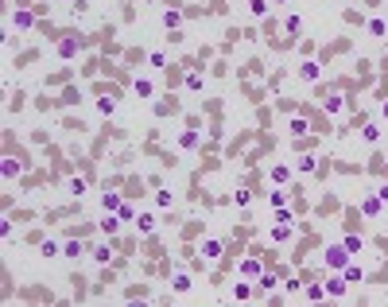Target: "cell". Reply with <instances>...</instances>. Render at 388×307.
Returning <instances> with one entry per match:
<instances>
[{
    "instance_id": "obj_1",
    "label": "cell",
    "mask_w": 388,
    "mask_h": 307,
    "mask_svg": "<svg viewBox=\"0 0 388 307\" xmlns=\"http://www.w3.org/2000/svg\"><path fill=\"white\" fill-rule=\"evenodd\" d=\"M349 257H354V253L345 249V241H342V245H330V249H326V264H330V268H345V264H349Z\"/></svg>"
},
{
    "instance_id": "obj_2",
    "label": "cell",
    "mask_w": 388,
    "mask_h": 307,
    "mask_svg": "<svg viewBox=\"0 0 388 307\" xmlns=\"http://www.w3.org/2000/svg\"><path fill=\"white\" fill-rule=\"evenodd\" d=\"M345 276H330V280H326V296H334V299H342L345 296Z\"/></svg>"
},
{
    "instance_id": "obj_3",
    "label": "cell",
    "mask_w": 388,
    "mask_h": 307,
    "mask_svg": "<svg viewBox=\"0 0 388 307\" xmlns=\"http://www.w3.org/2000/svg\"><path fill=\"white\" fill-rule=\"evenodd\" d=\"M35 23V16L27 8H20V12H12V27H20V32H27V27H31Z\"/></svg>"
},
{
    "instance_id": "obj_4",
    "label": "cell",
    "mask_w": 388,
    "mask_h": 307,
    "mask_svg": "<svg viewBox=\"0 0 388 307\" xmlns=\"http://www.w3.org/2000/svg\"><path fill=\"white\" fill-rule=\"evenodd\" d=\"M202 257H206V261H218V257H222V241H218V237H206V241H202Z\"/></svg>"
},
{
    "instance_id": "obj_5",
    "label": "cell",
    "mask_w": 388,
    "mask_h": 307,
    "mask_svg": "<svg viewBox=\"0 0 388 307\" xmlns=\"http://www.w3.org/2000/svg\"><path fill=\"white\" fill-rule=\"evenodd\" d=\"M121 206H124V202H121V195H117V191H105V195H101V210H109V214H117Z\"/></svg>"
},
{
    "instance_id": "obj_6",
    "label": "cell",
    "mask_w": 388,
    "mask_h": 307,
    "mask_svg": "<svg viewBox=\"0 0 388 307\" xmlns=\"http://www.w3.org/2000/svg\"><path fill=\"white\" fill-rule=\"evenodd\" d=\"M342 276H345V284H361V280H365V272H361V268H357L354 261H349V264L342 268Z\"/></svg>"
},
{
    "instance_id": "obj_7",
    "label": "cell",
    "mask_w": 388,
    "mask_h": 307,
    "mask_svg": "<svg viewBox=\"0 0 388 307\" xmlns=\"http://www.w3.org/2000/svg\"><path fill=\"white\" fill-rule=\"evenodd\" d=\"M159 20H163V27H167V32H179V23H183V16H179L175 8H167L163 16H159Z\"/></svg>"
},
{
    "instance_id": "obj_8",
    "label": "cell",
    "mask_w": 388,
    "mask_h": 307,
    "mask_svg": "<svg viewBox=\"0 0 388 307\" xmlns=\"http://www.w3.org/2000/svg\"><path fill=\"white\" fill-rule=\"evenodd\" d=\"M260 272H264V268H260L256 257H244V261H241V276H260Z\"/></svg>"
},
{
    "instance_id": "obj_9",
    "label": "cell",
    "mask_w": 388,
    "mask_h": 307,
    "mask_svg": "<svg viewBox=\"0 0 388 307\" xmlns=\"http://www.w3.org/2000/svg\"><path fill=\"white\" fill-rule=\"evenodd\" d=\"M361 214H365V218H377V214H380V195L365 198V202H361Z\"/></svg>"
},
{
    "instance_id": "obj_10",
    "label": "cell",
    "mask_w": 388,
    "mask_h": 307,
    "mask_svg": "<svg viewBox=\"0 0 388 307\" xmlns=\"http://www.w3.org/2000/svg\"><path fill=\"white\" fill-rule=\"evenodd\" d=\"M322 105H326V113H330V117H334V113H342V105H345V101H342V98H338V94H334V89H330Z\"/></svg>"
},
{
    "instance_id": "obj_11",
    "label": "cell",
    "mask_w": 388,
    "mask_h": 307,
    "mask_svg": "<svg viewBox=\"0 0 388 307\" xmlns=\"http://www.w3.org/2000/svg\"><path fill=\"white\" fill-rule=\"evenodd\" d=\"M299 78H303V82H319V63H303L299 66Z\"/></svg>"
},
{
    "instance_id": "obj_12",
    "label": "cell",
    "mask_w": 388,
    "mask_h": 307,
    "mask_svg": "<svg viewBox=\"0 0 388 307\" xmlns=\"http://www.w3.org/2000/svg\"><path fill=\"white\" fill-rule=\"evenodd\" d=\"M78 47H82L78 39H62V43H58V55H62V58H74V55H78Z\"/></svg>"
},
{
    "instance_id": "obj_13",
    "label": "cell",
    "mask_w": 388,
    "mask_h": 307,
    "mask_svg": "<svg viewBox=\"0 0 388 307\" xmlns=\"http://www.w3.org/2000/svg\"><path fill=\"white\" fill-rule=\"evenodd\" d=\"M117 226H121V214H109V210H105V218H101V230H105V233H117Z\"/></svg>"
},
{
    "instance_id": "obj_14",
    "label": "cell",
    "mask_w": 388,
    "mask_h": 307,
    "mask_svg": "<svg viewBox=\"0 0 388 307\" xmlns=\"http://www.w3.org/2000/svg\"><path fill=\"white\" fill-rule=\"evenodd\" d=\"M361 140H365V144H377L380 140V125H365V129H361Z\"/></svg>"
},
{
    "instance_id": "obj_15",
    "label": "cell",
    "mask_w": 388,
    "mask_h": 307,
    "mask_svg": "<svg viewBox=\"0 0 388 307\" xmlns=\"http://www.w3.org/2000/svg\"><path fill=\"white\" fill-rule=\"evenodd\" d=\"M288 237H291V222H279L272 230V241H288Z\"/></svg>"
},
{
    "instance_id": "obj_16",
    "label": "cell",
    "mask_w": 388,
    "mask_h": 307,
    "mask_svg": "<svg viewBox=\"0 0 388 307\" xmlns=\"http://www.w3.org/2000/svg\"><path fill=\"white\" fill-rule=\"evenodd\" d=\"M89 253H93V261H97V264H109V257H113V253H109V245H93Z\"/></svg>"
},
{
    "instance_id": "obj_17",
    "label": "cell",
    "mask_w": 388,
    "mask_h": 307,
    "mask_svg": "<svg viewBox=\"0 0 388 307\" xmlns=\"http://www.w3.org/2000/svg\"><path fill=\"white\" fill-rule=\"evenodd\" d=\"M0 171H4V179H16V175H20V164H16V160H4Z\"/></svg>"
},
{
    "instance_id": "obj_18",
    "label": "cell",
    "mask_w": 388,
    "mask_h": 307,
    "mask_svg": "<svg viewBox=\"0 0 388 307\" xmlns=\"http://www.w3.org/2000/svg\"><path fill=\"white\" fill-rule=\"evenodd\" d=\"M284 32L299 35V32H303V20H299V16H288V20H284Z\"/></svg>"
},
{
    "instance_id": "obj_19",
    "label": "cell",
    "mask_w": 388,
    "mask_h": 307,
    "mask_svg": "<svg viewBox=\"0 0 388 307\" xmlns=\"http://www.w3.org/2000/svg\"><path fill=\"white\" fill-rule=\"evenodd\" d=\"M194 144H198V132H194V129L179 136V148H194Z\"/></svg>"
},
{
    "instance_id": "obj_20",
    "label": "cell",
    "mask_w": 388,
    "mask_h": 307,
    "mask_svg": "<svg viewBox=\"0 0 388 307\" xmlns=\"http://www.w3.org/2000/svg\"><path fill=\"white\" fill-rule=\"evenodd\" d=\"M152 82H148V78H136V94H140V98H152Z\"/></svg>"
},
{
    "instance_id": "obj_21",
    "label": "cell",
    "mask_w": 388,
    "mask_h": 307,
    "mask_svg": "<svg viewBox=\"0 0 388 307\" xmlns=\"http://www.w3.org/2000/svg\"><path fill=\"white\" fill-rule=\"evenodd\" d=\"M314 167H319V160H314V156H303V160H299V171H303V175H310Z\"/></svg>"
},
{
    "instance_id": "obj_22",
    "label": "cell",
    "mask_w": 388,
    "mask_h": 307,
    "mask_svg": "<svg viewBox=\"0 0 388 307\" xmlns=\"http://www.w3.org/2000/svg\"><path fill=\"white\" fill-rule=\"evenodd\" d=\"M97 109L105 113V117H109V113L117 109V98H113V94H109V98H101V101H97Z\"/></svg>"
},
{
    "instance_id": "obj_23",
    "label": "cell",
    "mask_w": 388,
    "mask_h": 307,
    "mask_svg": "<svg viewBox=\"0 0 388 307\" xmlns=\"http://www.w3.org/2000/svg\"><path fill=\"white\" fill-rule=\"evenodd\" d=\"M307 129H310V125L303 121V117H295V121H291V136H307Z\"/></svg>"
},
{
    "instance_id": "obj_24",
    "label": "cell",
    "mask_w": 388,
    "mask_h": 307,
    "mask_svg": "<svg viewBox=\"0 0 388 307\" xmlns=\"http://www.w3.org/2000/svg\"><path fill=\"white\" fill-rule=\"evenodd\" d=\"M171 288H175V292H190V276H183V272H179L175 280H171Z\"/></svg>"
},
{
    "instance_id": "obj_25",
    "label": "cell",
    "mask_w": 388,
    "mask_h": 307,
    "mask_svg": "<svg viewBox=\"0 0 388 307\" xmlns=\"http://www.w3.org/2000/svg\"><path fill=\"white\" fill-rule=\"evenodd\" d=\"M136 226H140V233H152V230H155V218H152V214H140V222H136Z\"/></svg>"
},
{
    "instance_id": "obj_26",
    "label": "cell",
    "mask_w": 388,
    "mask_h": 307,
    "mask_svg": "<svg viewBox=\"0 0 388 307\" xmlns=\"http://www.w3.org/2000/svg\"><path fill=\"white\" fill-rule=\"evenodd\" d=\"M288 179H291L288 167H272V183H288Z\"/></svg>"
},
{
    "instance_id": "obj_27",
    "label": "cell",
    "mask_w": 388,
    "mask_h": 307,
    "mask_svg": "<svg viewBox=\"0 0 388 307\" xmlns=\"http://www.w3.org/2000/svg\"><path fill=\"white\" fill-rule=\"evenodd\" d=\"M256 284H260V288H276V276H272V272H260V276H256Z\"/></svg>"
},
{
    "instance_id": "obj_28",
    "label": "cell",
    "mask_w": 388,
    "mask_h": 307,
    "mask_svg": "<svg viewBox=\"0 0 388 307\" xmlns=\"http://www.w3.org/2000/svg\"><path fill=\"white\" fill-rule=\"evenodd\" d=\"M384 32H388L384 20H373V23H369V35H384Z\"/></svg>"
},
{
    "instance_id": "obj_29",
    "label": "cell",
    "mask_w": 388,
    "mask_h": 307,
    "mask_svg": "<svg viewBox=\"0 0 388 307\" xmlns=\"http://www.w3.org/2000/svg\"><path fill=\"white\" fill-rule=\"evenodd\" d=\"M322 296H326V288H322V284H310L307 288V299H322Z\"/></svg>"
},
{
    "instance_id": "obj_30",
    "label": "cell",
    "mask_w": 388,
    "mask_h": 307,
    "mask_svg": "<svg viewBox=\"0 0 388 307\" xmlns=\"http://www.w3.org/2000/svg\"><path fill=\"white\" fill-rule=\"evenodd\" d=\"M272 206H288V191H272Z\"/></svg>"
},
{
    "instance_id": "obj_31",
    "label": "cell",
    "mask_w": 388,
    "mask_h": 307,
    "mask_svg": "<svg viewBox=\"0 0 388 307\" xmlns=\"http://www.w3.org/2000/svg\"><path fill=\"white\" fill-rule=\"evenodd\" d=\"M62 253H66V257H74V261H78V257H82V245H78V241H66V249H62Z\"/></svg>"
},
{
    "instance_id": "obj_32",
    "label": "cell",
    "mask_w": 388,
    "mask_h": 307,
    "mask_svg": "<svg viewBox=\"0 0 388 307\" xmlns=\"http://www.w3.org/2000/svg\"><path fill=\"white\" fill-rule=\"evenodd\" d=\"M249 198H253L249 191H233V202H237V206H249Z\"/></svg>"
},
{
    "instance_id": "obj_33",
    "label": "cell",
    "mask_w": 388,
    "mask_h": 307,
    "mask_svg": "<svg viewBox=\"0 0 388 307\" xmlns=\"http://www.w3.org/2000/svg\"><path fill=\"white\" fill-rule=\"evenodd\" d=\"M155 206H163V210L171 206V191H159V195H155Z\"/></svg>"
},
{
    "instance_id": "obj_34",
    "label": "cell",
    "mask_w": 388,
    "mask_h": 307,
    "mask_svg": "<svg viewBox=\"0 0 388 307\" xmlns=\"http://www.w3.org/2000/svg\"><path fill=\"white\" fill-rule=\"evenodd\" d=\"M345 249H349V253H361V237H354V233H349V237H345Z\"/></svg>"
},
{
    "instance_id": "obj_35",
    "label": "cell",
    "mask_w": 388,
    "mask_h": 307,
    "mask_svg": "<svg viewBox=\"0 0 388 307\" xmlns=\"http://www.w3.org/2000/svg\"><path fill=\"white\" fill-rule=\"evenodd\" d=\"M43 257H58V241H43Z\"/></svg>"
},
{
    "instance_id": "obj_36",
    "label": "cell",
    "mask_w": 388,
    "mask_h": 307,
    "mask_svg": "<svg viewBox=\"0 0 388 307\" xmlns=\"http://www.w3.org/2000/svg\"><path fill=\"white\" fill-rule=\"evenodd\" d=\"M253 16H268V4H264V0H253Z\"/></svg>"
},
{
    "instance_id": "obj_37",
    "label": "cell",
    "mask_w": 388,
    "mask_h": 307,
    "mask_svg": "<svg viewBox=\"0 0 388 307\" xmlns=\"http://www.w3.org/2000/svg\"><path fill=\"white\" fill-rule=\"evenodd\" d=\"M233 299H249V284H237V288H233Z\"/></svg>"
},
{
    "instance_id": "obj_38",
    "label": "cell",
    "mask_w": 388,
    "mask_h": 307,
    "mask_svg": "<svg viewBox=\"0 0 388 307\" xmlns=\"http://www.w3.org/2000/svg\"><path fill=\"white\" fill-rule=\"evenodd\" d=\"M202 86V74H187V89H198Z\"/></svg>"
},
{
    "instance_id": "obj_39",
    "label": "cell",
    "mask_w": 388,
    "mask_h": 307,
    "mask_svg": "<svg viewBox=\"0 0 388 307\" xmlns=\"http://www.w3.org/2000/svg\"><path fill=\"white\" fill-rule=\"evenodd\" d=\"M377 195H380V202H388V187H380V191H377Z\"/></svg>"
},
{
    "instance_id": "obj_40",
    "label": "cell",
    "mask_w": 388,
    "mask_h": 307,
    "mask_svg": "<svg viewBox=\"0 0 388 307\" xmlns=\"http://www.w3.org/2000/svg\"><path fill=\"white\" fill-rule=\"evenodd\" d=\"M380 117H384V121H388V98H384V105H380Z\"/></svg>"
}]
</instances>
